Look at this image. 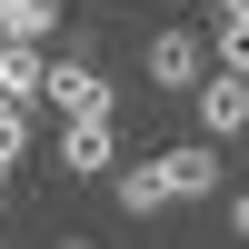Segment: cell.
I'll use <instances>...</instances> for the list:
<instances>
[{"label": "cell", "instance_id": "3", "mask_svg": "<svg viewBox=\"0 0 249 249\" xmlns=\"http://www.w3.org/2000/svg\"><path fill=\"white\" fill-rule=\"evenodd\" d=\"M150 179H160V199H170V210H179V199H210V190H219V150H210V140L150 150Z\"/></svg>", "mask_w": 249, "mask_h": 249}, {"label": "cell", "instance_id": "8", "mask_svg": "<svg viewBox=\"0 0 249 249\" xmlns=\"http://www.w3.org/2000/svg\"><path fill=\"white\" fill-rule=\"evenodd\" d=\"M210 60L230 80H249V20H210Z\"/></svg>", "mask_w": 249, "mask_h": 249}, {"label": "cell", "instance_id": "9", "mask_svg": "<svg viewBox=\"0 0 249 249\" xmlns=\"http://www.w3.org/2000/svg\"><path fill=\"white\" fill-rule=\"evenodd\" d=\"M30 160V110H0V179Z\"/></svg>", "mask_w": 249, "mask_h": 249}, {"label": "cell", "instance_id": "6", "mask_svg": "<svg viewBox=\"0 0 249 249\" xmlns=\"http://www.w3.org/2000/svg\"><path fill=\"white\" fill-rule=\"evenodd\" d=\"M40 90H50V60L20 50V40H0V110H30Z\"/></svg>", "mask_w": 249, "mask_h": 249}, {"label": "cell", "instance_id": "4", "mask_svg": "<svg viewBox=\"0 0 249 249\" xmlns=\"http://www.w3.org/2000/svg\"><path fill=\"white\" fill-rule=\"evenodd\" d=\"M190 120H199V140H210V150H219V140H239V130H249V80L210 70V80L190 90Z\"/></svg>", "mask_w": 249, "mask_h": 249}, {"label": "cell", "instance_id": "10", "mask_svg": "<svg viewBox=\"0 0 249 249\" xmlns=\"http://www.w3.org/2000/svg\"><path fill=\"white\" fill-rule=\"evenodd\" d=\"M210 20H249V0H210Z\"/></svg>", "mask_w": 249, "mask_h": 249}, {"label": "cell", "instance_id": "5", "mask_svg": "<svg viewBox=\"0 0 249 249\" xmlns=\"http://www.w3.org/2000/svg\"><path fill=\"white\" fill-rule=\"evenodd\" d=\"M60 170L70 179H110L120 170V130L110 120H60Z\"/></svg>", "mask_w": 249, "mask_h": 249}, {"label": "cell", "instance_id": "2", "mask_svg": "<svg viewBox=\"0 0 249 249\" xmlns=\"http://www.w3.org/2000/svg\"><path fill=\"white\" fill-rule=\"evenodd\" d=\"M40 100H50L60 120H110V110H120L110 70H90V60H50V90H40Z\"/></svg>", "mask_w": 249, "mask_h": 249}, {"label": "cell", "instance_id": "7", "mask_svg": "<svg viewBox=\"0 0 249 249\" xmlns=\"http://www.w3.org/2000/svg\"><path fill=\"white\" fill-rule=\"evenodd\" d=\"M50 30H60V0H0V40H20V50H40Z\"/></svg>", "mask_w": 249, "mask_h": 249}, {"label": "cell", "instance_id": "1", "mask_svg": "<svg viewBox=\"0 0 249 249\" xmlns=\"http://www.w3.org/2000/svg\"><path fill=\"white\" fill-rule=\"evenodd\" d=\"M140 70H150V90L190 100L199 80H210V40H199V30H150V50H140Z\"/></svg>", "mask_w": 249, "mask_h": 249}, {"label": "cell", "instance_id": "11", "mask_svg": "<svg viewBox=\"0 0 249 249\" xmlns=\"http://www.w3.org/2000/svg\"><path fill=\"white\" fill-rule=\"evenodd\" d=\"M230 230H239V239H249V190H239V199H230Z\"/></svg>", "mask_w": 249, "mask_h": 249}, {"label": "cell", "instance_id": "12", "mask_svg": "<svg viewBox=\"0 0 249 249\" xmlns=\"http://www.w3.org/2000/svg\"><path fill=\"white\" fill-rule=\"evenodd\" d=\"M0 219H10V179H0Z\"/></svg>", "mask_w": 249, "mask_h": 249}]
</instances>
